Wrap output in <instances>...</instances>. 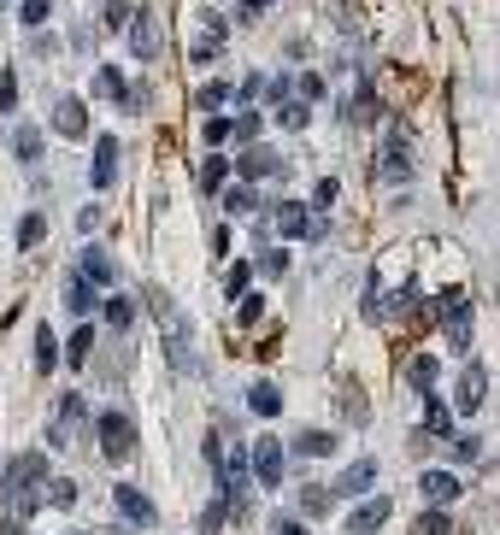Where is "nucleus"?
Masks as SVG:
<instances>
[{
	"instance_id": "nucleus-34",
	"label": "nucleus",
	"mask_w": 500,
	"mask_h": 535,
	"mask_svg": "<svg viewBox=\"0 0 500 535\" xmlns=\"http://www.w3.org/2000/svg\"><path fill=\"white\" fill-rule=\"evenodd\" d=\"M295 95L306 100V106H312V100H324V77H318V71H306V77L295 83Z\"/></svg>"
},
{
	"instance_id": "nucleus-7",
	"label": "nucleus",
	"mask_w": 500,
	"mask_h": 535,
	"mask_svg": "<svg viewBox=\"0 0 500 535\" xmlns=\"http://www.w3.org/2000/svg\"><path fill=\"white\" fill-rule=\"evenodd\" d=\"M459 489H465V482H459L454 471H418V494H424L429 506H447V500H459Z\"/></svg>"
},
{
	"instance_id": "nucleus-37",
	"label": "nucleus",
	"mask_w": 500,
	"mask_h": 535,
	"mask_svg": "<svg viewBox=\"0 0 500 535\" xmlns=\"http://www.w3.org/2000/svg\"><path fill=\"white\" fill-rule=\"evenodd\" d=\"M47 13H54V0H24V6H18L24 24H47Z\"/></svg>"
},
{
	"instance_id": "nucleus-43",
	"label": "nucleus",
	"mask_w": 500,
	"mask_h": 535,
	"mask_svg": "<svg viewBox=\"0 0 500 535\" xmlns=\"http://www.w3.org/2000/svg\"><path fill=\"white\" fill-rule=\"evenodd\" d=\"M265 318V300H254V295H242V324H259Z\"/></svg>"
},
{
	"instance_id": "nucleus-45",
	"label": "nucleus",
	"mask_w": 500,
	"mask_h": 535,
	"mask_svg": "<svg viewBox=\"0 0 500 535\" xmlns=\"http://www.w3.org/2000/svg\"><path fill=\"white\" fill-rule=\"evenodd\" d=\"M454 453H459V459H477V453H483V441H477V436H454Z\"/></svg>"
},
{
	"instance_id": "nucleus-30",
	"label": "nucleus",
	"mask_w": 500,
	"mask_h": 535,
	"mask_svg": "<svg viewBox=\"0 0 500 535\" xmlns=\"http://www.w3.org/2000/svg\"><path fill=\"white\" fill-rule=\"evenodd\" d=\"M306 113H312L306 100H277V124H283V130H300V124H306Z\"/></svg>"
},
{
	"instance_id": "nucleus-33",
	"label": "nucleus",
	"mask_w": 500,
	"mask_h": 535,
	"mask_svg": "<svg viewBox=\"0 0 500 535\" xmlns=\"http://www.w3.org/2000/svg\"><path fill=\"white\" fill-rule=\"evenodd\" d=\"M418 535H454V518H447L442 506H436V512H424V523H418Z\"/></svg>"
},
{
	"instance_id": "nucleus-10",
	"label": "nucleus",
	"mask_w": 500,
	"mask_h": 535,
	"mask_svg": "<svg viewBox=\"0 0 500 535\" xmlns=\"http://www.w3.org/2000/svg\"><path fill=\"white\" fill-rule=\"evenodd\" d=\"M388 512H395V506H388V494H377V500H359L354 518H347V530H354V535H377V530L388 523Z\"/></svg>"
},
{
	"instance_id": "nucleus-47",
	"label": "nucleus",
	"mask_w": 500,
	"mask_h": 535,
	"mask_svg": "<svg viewBox=\"0 0 500 535\" xmlns=\"http://www.w3.org/2000/svg\"><path fill=\"white\" fill-rule=\"evenodd\" d=\"M65 353H71V365H83V359H88V330H77V336H71V347H65Z\"/></svg>"
},
{
	"instance_id": "nucleus-5",
	"label": "nucleus",
	"mask_w": 500,
	"mask_h": 535,
	"mask_svg": "<svg viewBox=\"0 0 500 535\" xmlns=\"http://www.w3.org/2000/svg\"><path fill=\"white\" fill-rule=\"evenodd\" d=\"M100 447H106V459H124V453L136 447V423H129L124 412H106V418H100Z\"/></svg>"
},
{
	"instance_id": "nucleus-24",
	"label": "nucleus",
	"mask_w": 500,
	"mask_h": 535,
	"mask_svg": "<svg viewBox=\"0 0 500 535\" xmlns=\"http://www.w3.org/2000/svg\"><path fill=\"white\" fill-rule=\"evenodd\" d=\"M100 318H106V324H112V330H129V324H136V300L112 295V300H106V306H100Z\"/></svg>"
},
{
	"instance_id": "nucleus-31",
	"label": "nucleus",
	"mask_w": 500,
	"mask_h": 535,
	"mask_svg": "<svg viewBox=\"0 0 500 535\" xmlns=\"http://www.w3.org/2000/svg\"><path fill=\"white\" fill-rule=\"evenodd\" d=\"M247 282H254V265H229V271H224V295H229V300L247 295Z\"/></svg>"
},
{
	"instance_id": "nucleus-9",
	"label": "nucleus",
	"mask_w": 500,
	"mask_h": 535,
	"mask_svg": "<svg viewBox=\"0 0 500 535\" xmlns=\"http://www.w3.org/2000/svg\"><path fill=\"white\" fill-rule=\"evenodd\" d=\"M112 500H118V512H124V518L136 523V530H147V523L159 518V512H154V500H147L142 489H129V482H118V489H112Z\"/></svg>"
},
{
	"instance_id": "nucleus-29",
	"label": "nucleus",
	"mask_w": 500,
	"mask_h": 535,
	"mask_svg": "<svg viewBox=\"0 0 500 535\" xmlns=\"http://www.w3.org/2000/svg\"><path fill=\"white\" fill-rule=\"evenodd\" d=\"M224 523H229V500H212V506L200 512V523H195V530H200V535H218Z\"/></svg>"
},
{
	"instance_id": "nucleus-20",
	"label": "nucleus",
	"mask_w": 500,
	"mask_h": 535,
	"mask_svg": "<svg viewBox=\"0 0 500 535\" xmlns=\"http://www.w3.org/2000/svg\"><path fill=\"white\" fill-rule=\"evenodd\" d=\"M12 154L24 159V165H36V159H42V130H36V124H18V130H12Z\"/></svg>"
},
{
	"instance_id": "nucleus-13",
	"label": "nucleus",
	"mask_w": 500,
	"mask_h": 535,
	"mask_svg": "<svg viewBox=\"0 0 500 535\" xmlns=\"http://www.w3.org/2000/svg\"><path fill=\"white\" fill-rule=\"evenodd\" d=\"M236 171H242V177H283V154H271V147H247L242 159H236Z\"/></svg>"
},
{
	"instance_id": "nucleus-19",
	"label": "nucleus",
	"mask_w": 500,
	"mask_h": 535,
	"mask_svg": "<svg viewBox=\"0 0 500 535\" xmlns=\"http://www.w3.org/2000/svg\"><path fill=\"white\" fill-rule=\"evenodd\" d=\"M295 453H300V459H324V453H336V436H329V430H300Z\"/></svg>"
},
{
	"instance_id": "nucleus-48",
	"label": "nucleus",
	"mask_w": 500,
	"mask_h": 535,
	"mask_svg": "<svg viewBox=\"0 0 500 535\" xmlns=\"http://www.w3.org/2000/svg\"><path fill=\"white\" fill-rule=\"evenodd\" d=\"M106 24H112V29L129 24V6H124V0H112V6H106Z\"/></svg>"
},
{
	"instance_id": "nucleus-1",
	"label": "nucleus",
	"mask_w": 500,
	"mask_h": 535,
	"mask_svg": "<svg viewBox=\"0 0 500 535\" xmlns=\"http://www.w3.org/2000/svg\"><path fill=\"white\" fill-rule=\"evenodd\" d=\"M42 482H47V459L42 453H18L12 465H6V518H29Z\"/></svg>"
},
{
	"instance_id": "nucleus-40",
	"label": "nucleus",
	"mask_w": 500,
	"mask_h": 535,
	"mask_svg": "<svg viewBox=\"0 0 500 535\" xmlns=\"http://www.w3.org/2000/svg\"><path fill=\"white\" fill-rule=\"evenodd\" d=\"M0 106H6V113L18 106V71H6V77H0Z\"/></svg>"
},
{
	"instance_id": "nucleus-6",
	"label": "nucleus",
	"mask_w": 500,
	"mask_h": 535,
	"mask_svg": "<svg viewBox=\"0 0 500 535\" xmlns=\"http://www.w3.org/2000/svg\"><path fill=\"white\" fill-rule=\"evenodd\" d=\"M129 54H136V59L159 54V18L147 13V6H142V13H129Z\"/></svg>"
},
{
	"instance_id": "nucleus-11",
	"label": "nucleus",
	"mask_w": 500,
	"mask_h": 535,
	"mask_svg": "<svg viewBox=\"0 0 500 535\" xmlns=\"http://www.w3.org/2000/svg\"><path fill=\"white\" fill-rule=\"evenodd\" d=\"M88 183H95L100 195L118 183V136H100L95 141V177H88Z\"/></svg>"
},
{
	"instance_id": "nucleus-39",
	"label": "nucleus",
	"mask_w": 500,
	"mask_h": 535,
	"mask_svg": "<svg viewBox=\"0 0 500 535\" xmlns=\"http://www.w3.org/2000/svg\"><path fill=\"white\" fill-rule=\"evenodd\" d=\"M229 136H236V141H254V136H259V113H242L236 124H229Z\"/></svg>"
},
{
	"instance_id": "nucleus-25",
	"label": "nucleus",
	"mask_w": 500,
	"mask_h": 535,
	"mask_svg": "<svg viewBox=\"0 0 500 535\" xmlns=\"http://www.w3.org/2000/svg\"><path fill=\"white\" fill-rule=\"evenodd\" d=\"M436 377H442V365H436L429 353H418V359H412V377H406V382H412L418 395H429V389H436Z\"/></svg>"
},
{
	"instance_id": "nucleus-28",
	"label": "nucleus",
	"mask_w": 500,
	"mask_h": 535,
	"mask_svg": "<svg viewBox=\"0 0 500 535\" xmlns=\"http://www.w3.org/2000/svg\"><path fill=\"white\" fill-rule=\"evenodd\" d=\"M54 365H59V341H54V330H42V336H36V371L47 377Z\"/></svg>"
},
{
	"instance_id": "nucleus-2",
	"label": "nucleus",
	"mask_w": 500,
	"mask_h": 535,
	"mask_svg": "<svg viewBox=\"0 0 500 535\" xmlns=\"http://www.w3.org/2000/svg\"><path fill=\"white\" fill-rule=\"evenodd\" d=\"M371 177L388 183V188L412 183V141H406V130H388V141L377 147V159H371Z\"/></svg>"
},
{
	"instance_id": "nucleus-15",
	"label": "nucleus",
	"mask_w": 500,
	"mask_h": 535,
	"mask_svg": "<svg viewBox=\"0 0 500 535\" xmlns=\"http://www.w3.org/2000/svg\"><path fill=\"white\" fill-rule=\"evenodd\" d=\"M371 482H377V459H354V465L336 477V489H329V494H365Z\"/></svg>"
},
{
	"instance_id": "nucleus-26",
	"label": "nucleus",
	"mask_w": 500,
	"mask_h": 535,
	"mask_svg": "<svg viewBox=\"0 0 500 535\" xmlns=\"http://www.w3.org/2000/svg\"><path fill=\"white\" fill-rule=\"evenodd\" d=\"M224 183H229V159H224V154H212L206 165H200V188L212 195V188H224Z\"/></svg>"
},
{
	"instance_id": "nucleus-4",
	"label": "nucleus",
	"mask_w": 500,
	"mask_h": 535,
	"mask_svg": "<svg viewBox=\"0 0 500 535\" xmlns=\"http://www.w3.org/2000/svg\"><path fill=\"white\" fill-rule=\"evenodd\" d=\"M271 224H277V236H288V241H318V236H324V224H318L300 200H283V206L271 212Z\"/></svg>"
},
{
	"instance_id": "nucleus-23",
	"label": "nucleus",
	"mask_w": 500,
	"mask_h": 535,
	"mask_svg": "<svg viewBox=\"0 0 500 535\" xmlns=\"http://www.w3.org/2000/svg\"><path fill=\"white\" fill-rule=\"evenodd\" d=\"M65 306L83 318V312H95V282H83V277H71L65 282Z\"/></svg>"
},
{
	"instance_id": "nucleus-27",
	"label": "nucleus",
	"mask_w": 500,
	"mask_h": 535,
	"mask_svg": "<svg viewBox=\"0 0 500 535\" xmlns=\"http://www.w3.org/2000/svg\"><path fill=\"white\" fill-rule=\"evenodd\" d=\"M229 95H236L229 83H206V88H195V106H200V113H218V106H224Z\"/></svg>"
},
{
	"instance_id": "nucleus-49",
	"label": "nucleus",
	"mask_w": 500,
	"mask_h": 535,
	"mask_svg": "<svg viewBox=\"0 0 500 535\" xmlns=\"http://www.w3.org/2000/svg\"><path fill=\"white\" fill-rule=\"evenodd\" d=\"M259 13H265V0H242V24H254Z\"/></svg>"
},
{
	"instance_id": "nucleus-32",
	"label": "nucleus",
	"mask_w": 500,
	"mask_h": 535,
	"mask_svg": "<svg viewBox=\"0 0 500 535\" xmlns=\"http://www.w3.org/2000/svg\"><path fill=\"white\" fill-rule=\"evenodd\" d=\"M47 236V224H42V212H29L24 224H18V247H36V241Z\"/></svg>"
},
{
	"instance_id": "nucleus-38",
	"label": "nucleus",
	"mask_w": 500,
	"mask_h": 535,
	"mask_svg": "<svg viewBox=\"0 0 500 535\" xmlns=\"http://www.w3.org/2000/svg\"><path fill=\"white\" fill-rule=\"evenodd\" d=\"M47 500H54V506H71V500H77V482L54 477V482H47Z\"/></svg>"
},
{
	"instance_id": "nucleus-17",
	"label": "nucleus",
	"mask_w": 500,
	"mask_h": 535,
	"mask_svg": "<svg viewBox=\"0 0 500 535\" xmlns=\"http://www.w3.org/2000/svg\"><path fill=\"white\" fill-rule=\"evenodd\" d=\"M95 95H100V100H124V106H129L124 71H118V65H100V71H95Z\"/></svg>"
},
{
	"instance_id": "nucleus-3",
	"label": "nucleus",
	"mask_w": 500,
	"mask_h": 535,
	"mask_svg": "<svg viewBox=\"0 0 500 535\" xmlns=\"http://www.w3.org/2000/svg\"><path fill=\"white\" fill-rule=\"evenodd\" d=\"M247 477H254L259 489H277V482H283V441H277V436L254 441V453H247Z\"/></svg>"
},
{
	"instance_id": "nucleus-42",
	"label": "nucleus",
	"mask_w": 500,
	"mask_h": 535,
	"mask_svg": "<svg viewBox=\"0 0 500 535\" xmlns=\"http://www.w3.org/2000/svg\"><path fill=\"white\" fill-rule=\"evenodd\" d=\"M300 506H306V512H324V506H329V489H300Z\"/></svg>"
},
{
	"instance_id": "nucleus-41",
	"label": "nucleus",
	"mask_w": 500,
	"mask_h": 535,
	"mask_svg": "<svg viewBox=\"0 0 500 535\" xmlns=\"http://www.w3.org/2000/svg\"><path fill=\"white\" fill-rule=\"evenodd\" d=\"M271 535H312V530H306L300 518H283V512H277V518H271Z\"/></svg>"
},
{
	"instance_id": "nucleus-46",
	"label": "nucleus",
	"mask_w": 500,
	"mask_h": 535,
	"mask_svg": "<svg viewBox=\"0 0 500 535\" xmlns=\"http://www.w3.org/2000/svg\"><path fill=\"white\" fill-rule=\"evenodd\" d=\"M336 188H342V183H336V177H324V183L312 188V206H329V200H336Z\"/></svg>"
},
{
	"instance_id": "nucleus-44",
	"label": "nucleus",
	"mask_w": 500,
	"mask_h": 535,
	"mask_svg": "<svg viewBox=\"0 0 500 535\" xmlns=\"http://www.w3.org/2000/svg\"><path fill=\"white\" fill-rule=\"evenodd\" d=\"M206 141H212V147H224V141H229V124H224V118H206Z\"/></svg>"
},
{
	"instance_id": "nucleus-8",
	"label": "nucleus",
	"mask_w": 500,
	"mask_h": 535,
	"mask_svg": "<svg viewBox=\"0 0 500 535\" xmlns=\"http://www.w3.org/2000/svg\"><path fill=\"white\" fill-rule=\"evenodd\" d=\"M483 395H488V377H483V365H465L459 371V389H454V406L471 418L477 406H483Z\"/></svg>"
},
{
	"instance_id": "nucleus-12",
	"label": "nucleus",
	"mask_w": 500,
	"mask_h": 535,
	"mask_svg": "<svg viewBox=\"0 0 500 535\" xmlns=\"http://www.w3.org/2000/svg\"><path fill=\"white\" fill-rule=\"evenodd\" d=\"M77 277L83 282H118V265H112V254H106V247H83V259H77Z\"/></svg>"
},
{
	"instance_id": "nucleus-18",
	"label": "nucleus",
	"mask_w": 500,
	"mask_h": 535,
	"mask_svg": "<svg viewBox=\"0 0 500 535\" xmlns=\"http://www.w3.org/2000/svg\"><path fill=\"white\" fill-rule=\"evenodd\" d=\"M247 406H254L259 418H277V412H283V389H277V382H254V389H247Z\"/></svg>"
},
{
	"instance_id": "nucleus-35",
	"label": "nucleus",
	"mask_w": 500,
	"mask_h": 535,
	"mask_svg": "<svg viewBox=\"0 0 500 535\" xmlns=\"http://www.w3.org/2000/svg\"><path fill=\"white\" fill-rule=\"evenodd\" d=\"M259 271H265V277H283V271H288V254H283V247H265V254H259Z\"/></svg>"
},
{
	"instance_id": "nucleus-36",
	"label": "nucleus",
	"mask_w": 500,
	"mask_h": 535,
	"mask_svg": "<svg viewBox=\"0 0 500 535\" xmlns=\"http://www.w3.org/2000/svg\"><path fill=\"white\" fill-rule=\"evenodd\" d=\"M224 206H229V212H259V195H254V188H229Z\"/></svg>"
},
{
	"instance_id": "nucleus-21",
	"label": "nucleus",
	"mask_w": 500,
	"mask_h": 535,
	"mask_svg": "<svg viewBox=\"0 0 500 535\" xmlns=\"http://www.w3.org/2000/svg\"><path fill=\"white\" fill-rule=\"evenodd\" d=\"M377 113H383V100H377V88H359V95L347 100V124H371Z\"/></svg>"
},
{
	"instance_id": "nucleus-16",
	"label": "nucleus",
	"mask_w": 500,
	"mask_h": 535,
	"mask_svg": "<svg viewBox=\"0 0 500 535\" xmlns=\"http://www.w3.org/2000/svg\"><path fill=\"white\" fill-rule=\"evenodd\" d=\"M218 54H224V24H218V18H206V29H200L195 47H188V59H200V65H206V59H218Z\"/></svg>"
},
{
	"instance_id": "nucleus-22",
	"label": "nucleus",
	"mask_w": 500,
	"mask_h": 535,
	"mask_svg": "<svg viewBox=\"0 0 500 535\" xmlns=\"http://www.w3.org/2000/svg\"><path fill=\"white\" fill-rule=\"evenodd\" d=\"M424 430L429 436H454V412H447L442 400H429V395H424Z\"/></svg>"
},
{
	"instance_id": "nucleus-14",
	"label": "nucleus",
	"mask_w": 500,
	"mask_h": 535,
	"mask_svg": "<svg viewBox=\"0 0 500 535\" xmlns=\"http://www.w3.org/2000/svg\"><path fill=\"white\" fill-rule=\"evenodd\" d=\"M54 130H59V136H88V106L77 95H65L54 106Z\"/></svg>"
}]
</instances>
